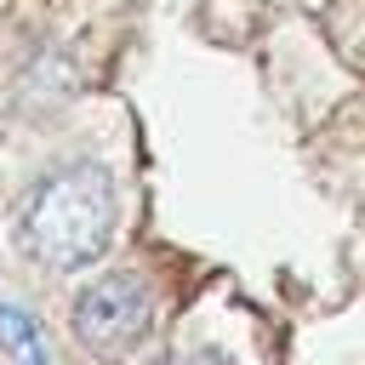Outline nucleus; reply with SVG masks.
Masks as SVG:
<instances>
[{"label":"nucleus","mask_w":365,"mask_h":365,"mask_svg":"<svg viewBox=\"0 0 365 365\" xmlns=\"http://www.w3.org/2000/svg\"><path fill=\"white\" fill-rule=\"evenodd\" d=\"M114 217H120V205H114L108 171L103 165H68L34 194V205L23 217V245L34 262L74 274L108 251Z\"/></svg>","instance_id":"nucleus-1"},{"label":"nucleus","mask_w":365,"mask_h":365,"mask_svg":"<svg viewBox=\"0 0 365 365\" xmlns=\"http://www.w3.org/2000/svg\"><path fill=\"white\" fill-rule=\"evenodd\" d=\"M154 331V291L143 274H103L74 297V336L97 359H125Z\"/></svg>","instance_id":"nucleus-2"},{"label":"nucleus","mask_w":365,"mask_h":365,"mask_svg":"<svg viewBox=\"0 0 365 365\" xmlns=\"http://www.w3.org/2000/svg\"><path fill=\"white\" fill-rule=\"evenodd\" d=\"M0 354H6L11 365H51V359H46V342H40L34 314H29V308H17V302H0Z\"/></svg>","instance_id":"nucleus-3"},{"label":"nucleus","mask_w":365,"mask_h":365,"mask_svg":"<svg viewBox=\"0 0 365 365\" xmlns=\"http://www.w3.org/2000/svg\"><path fill=\"white\" fill-rule=\"evenodd\" d=\"M171 365H217L211 354H188V359H171Z\"/></svg>","instance_id":"nucleus-4"}]
</instances>
